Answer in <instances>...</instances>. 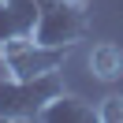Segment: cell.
<instances>
[{
  "mask_svg": "<svg viewBox=\"0 0 123 123\" xmlns=\"http://www.w3.org/2000/svg\"><path fill=\"white\" fill-rule=\"evenodd\" d=\"M60 90H63L60 71H49L37 78H0V119H8V123L37 119L41 108Z\"/></svg>",
  "mask_w": 123,
  "mask_h": 123,
  "instance_id": "cell-1",
  "label": "cell"
},
{
  "mask_svg": "<svg viewBox=\"0 0 123 123\" xmlns=\"http://www.w3.org/2000/svg\"><path fill=\"white\" fill-rule=\"evenodd\" d=\"M71 56V49H56V45H41L34 34L26 37H11L0 45V63L11 78H37L49 71H63V60Z\"/></svg>",
  "mask_w": 123,
  "mask_h": 123,
  "instance_id": "cell-2",
  "label": "cell"
},
{
  "mask_svg": "<svg viewBox=\"0 0 123 123\" xmlns=\"http://www.w3.org/2000/svg\"><path fill=\"white\" fill-rule=\"evenodd\" d=\"M90 0H56L49 8H41L34 37L41 45H56V49H75L78 41L90 34V15H86Z\"/></svg>",
  "mask_w": 123,
  "mask_h": 123,
  "instance_id": "cell-3",
  "label": "cell"
},
{
  "mask_svg": "<svg viewBox=\"0 0 123 123\" xmlns=\"http://www.w3.org/2000/svg\"><path fill=\"white\" fill-rule=\"evenodd\" d=\"M37 123H97V105H90L78 93L60 90L45 108H41Z\"/></svg>",
  "mask_w": 123,
  "mask_h": 123,
  "instance_id": "cell-4",
  "label": "cell"
},
{
  "mask_svg": "<svg viewBox=\"0 0 123 123\" xmlns=\"http://www.w3.org/2000/svg\"><path fill=\"white\" fill-rule=\"evenodd\" d=\"M37 0H0V45L11 37H26L37 26Z\"/></svg>",
  "mask_w": 123,
  "mask_h": 123,
  "instance_id": "cell-5",
  "label": "cell"
},
{
  "mask_svg": "<svg viewBox=\"0 0 123 123\" xmlns=\"http://www.w3.org/2000/svg\"><path fill=\"white\" fill-rule=\"evenodd\" d=\"M90 71L101 82H119L123 78V49L116 41H97L90 49Z\"/></svg>",
  "mask_w": 123,
  "mask_h": 123,
  "instance_id": "cell-6",
  "label": "cell"
},
{
  "mask_svg": "<svg viewBox=\"0 0 123 123\" xmlns=\"http://www.w3.org/2000/svg\"><path fill=\"white\" fill-rule=\"evenodd\" d=\"M97 123H123V93H108L97 101Z\"/></svg>",
  "mask_w": 123,
  "mask_h": 123,
  "instance_id": "cell-7",
  "label": "cell"
},
{
  "mask_svg": "<svg viewBox=\"0 0 123 123\" xmlns=\"http://www.w3.org/2000/svg\"><path fill=\"white\" fill-rule=\"evenodd\" d=\"M49 4H56V0H37V8H49Z\"/></svg>",
  "mask_w": 123,
  "mask_h": 123,
  "instance_id": "cell-8",
  "label": "cell"
}]
</instances>
